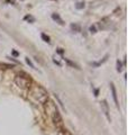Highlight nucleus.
Returning a JSON list of instances; mask_svg holds the SVG:
<instances>
[{"mask_svg": "<svg viewBox=\"0 0 128 135\" xmlns=\"http://www.w3.org/2000/svg\"><path fill=\"white\" fill-rule=\"evenodd\" d=\"M71 29L75 33H79V32H81V27L78 24H71Z\"/></svg>", "mask_w": 128, "mask_h": 135, "instance_id": "nucleus-8", "label": "nucleus"}, {"mask_svg": "<svg viewBox=\"0 0 128 135\" xmlns=\"http://www.w3.org/2000/svg\"><path fill=\"white\" fill-rule=\"evenodd\" d=\"M30 90V93H32V96H33L34 98L36 99L37 101L40 102V104H42V105H44L47 100H49V97H48V93L45 91V89L44 88H42L40 86H32L29 88Z\"/></svg>", "mask_w": 128, "mask_h": 135, "instance_id": "nucleus-1", "label": "nucleus"}, {"mask_svg": "<svg viewBox=\"0 0 128 135\" xmlns=\"http://www.w3.org/2000/svg\"><path fill=\"white\" fill-rule=\"evenodd\" d=\"M64 60H65V62L67 63V64H69L70 66H72V68H76V69H79V66L76 65V64H75L74 62H72L71 60H69V59H64Z\"/></svg>", "mask_w": 128, "mask_h": 135, "instance_id": "nucleus-10", "label": "nucleus"}, {"mask_svg": "<svg viewBox=\"0 0 128 135\" xmlns=\"http://www.w3.org/2000/svg\"><path fill=\"white\" fill-rule=\"evenodd\" d=\"M89 30H90V32H91L92 34L97 33V28H95V26H94V25H92V26H90V28H89Z\"/></svg>", "mask_w": 128, "mask_h": 135, "instance_id": "nucleus-14", "label": "nucleus"}, {"mask_svg": "<svg viewBox=\"0 0 128 135\" xmlns=\"http://www.w3.org/2000/svg\"><path fill=\"white\" fill-rule=\"evenodd\" d=\"M13 54L15 56H18V52H16V51H13Z\"/></svg>", "mask_w": 128, "mask_h": 135, "instance_id": "nucleus-18", "label": "nucleus"}, {"mask_svg": "<svg viewBox=\"0 0 128 135\" xmlns=\"http://www.w3.org/2000/svg\"><path fill=\"white\" fill-rule=\"evenodd\" d=\"M25 19H26V20H29V21H32V23H33L34 20H35V19H34V17H32V16H26V17H25Z\"/></svg>", "mask_w": 128, "mask_h": 135, "instance_id": "nucleus-16", "label": "nucleus"}, {"mask_svg": "<svg viewBox=\"0 0 128 135\" xmlns=\"http://www.w3.org/2000/svg\"><path fill=\"white\" fill-rule=\"evenodd\" d=\"M52 18L55 20V21H57L60 25H63V24H64V21L62 20V18H61V17H60L57 14H53V15H52Z\"/></svg>", "mask_w": 128, "mask_h": 135, "instance_id": "nucleus-7", "label": "nucleus"}, {"mask_svg": "<svg viewBox=\"0 0 128 135\" xmlns=\"http://www.w3.org/2000/svg\"><path fill=\"white\" fill-rule=\"evenodd\" d=\"M121 68H122V63L120 62L119 60H117V71L120 72V71H121Z\"/></svg>", "mask_w": 128, "mask_h": 135, "instance_id": "nucleus-13", "label": "nucleus"}, {"mask_svg": "<svg viewBox=\"0 0 128 135\" xmlns=\"http://www.w3.org/2000/svg\"><path fill=\"white\" fill-rule=\"evenodd\" d=\"M53 121V123L55 124L56 128L60 129V128H63V121H62V117H61V115H60L59 110L55 113V114H53V116L51 117Z\"/></svg>", "mask_w": 128, "mask_h": 135, "instance_id": "nucleus-4", "label": "nucleus"}, {"mask_svg": "<svg viewBox=\"0 0 128 135\" xmlns=\"http://www.w3.org/2000/svg\"><path fill=\"white\" fill-rule=\"evenodd\" d=\"M56 52L59 53V54H61V55H62L63 53H64V51H63L62 49H57V50H56Z\"/></svg>", "mask_w": 128, "mask_h": 135, "instance_id": "nucleus-17", "label": "nucleus"}, {"mask_svg": "<svg viewBox=\"0 0 128 135\" xmlns=\"http://www.w3.org/2000/svg\"><path fill=\"white\" fill-rule=\"evenodd\" d=\"M100 105H101V108H102V110H103V113H105V115H106V117H107V119H108L109 122H110L109 107H108V104H107V101H106V100H102V101L100 102Z\"/></svg>", "mask_w": 128, "mask_h": 135, "instance_id": "nucleus-5", "label": "nucleus"}, {"mask_svg": "<svg viewBox=\"0 0 128 135\" xmlns=\"http://www.w3.org/2000/svg\"><path fill=\"white\" fill-rule=\"evenodd\" d=\"M53 1H55V0H53Z\"/></svg>", "mask_w": 128, "mask_h": 135, "instance_id": "nucleus-21", "label": "nucleus"}, {"mask_svg": "<svg viewBox=\"0 0 128 135\" xmlns=\"http://www.w3.org/2000/svg\"><path fill=\"white\" fill-rule=\"evenodd\" d=\"M7 2H10V3H13V0H7Z\"/></svg>", "mask_w": 128, "mask_h": 135, "instance_id": "nucleus-20", "label": "nucleus"}, {"mask_svg": "<svg viewBox=\"0 0 128 135\" xmlns=\"http://www.w3.org/2000/svg\"><path fill=\"white\" fill-rule=\"evenodd\" d=\"M110 89H111V93H112V98L115 100V104L116 106L118 107L119 104H118V98H117V91H116V88H115V85L112 82H110Z\"/></svg>", "mask_w": 128, "mask_h": 135, "instance_id": "nucleus-6", "label": "nucleus"}, {"mask_svg": "<svg viewBox=\"0 0 128 135\" xmlns=\"http://www.w3.org/2000/svg\"><path fill=\"white\" fill-rule=\"evenodd\" d=\"M26 62H27V64H28V65H30V68H34V69H35V65H34L33 62H32L28 57H26Z\"/></svg>", "mask_w": 128, "mask_h": 135, "instance_id": "nucleus-15", "label": "nucleus"}, {"mask_svg": "<svg viewBox=\"0 0 128 135\" xmlns=\"http://www.w3.org/2000/svg\"><path fill=\"white\" fill-rule=\"evenodd\" d=\"M44 108H45L46 114H47L48 116H51V117L53 116V114H55V113L57 112L56 105L52 101V100H47V101L44 104Z\"/></svg>", "mask_w": 128, "mask_h": 135, "instance_id": "nucleus-3", "label": "nucleus"}, {"mask_svg": "<svg viewBox=\"0 0 128 135\" xmlns=\"http://www.w3.org/2000/svg\"><path fill=\"white\" fill-rule=\"evenodd\" d=\"M8 59H9L10 61H13V62H15V63H17V61H16V60H15V59H13V57H8Z\"/></svg>", "mask_w": 128, "mask_h": 135, "instance_id": "nucleus-19", "label": "nucleus"}, {"mask_svg": "<svg viewBox=\"0 0 128 135\" xmlns=\"http://www.w3.org/2000/svg\"><path fill=\"white\" fill-rule=\"evenodd\" d=\"M75 8L76 9H83V8H84V2H83V1H79V2H76Z\"/></svg>", "mask_w": 128, "mask_h": 135, "instance_id": "nucleus-11", "label": "nucleus"}, {"mask_svg": "<svg viewBox=\"0 0 128 135\" xmlns=\"http://www.w3.org/2000/svg\"><path fill=\"white\" fill-rule=\"evenodd\" d=\"M108 56H109L108 54H107V55H105V57H103V59H102L100 62H92V66H99L100 64H101V63H103V62H106V61H107Z\"/></svg>", "mask_w": 128, "mask_h": 135, "instance_id": "nucleus-9", "label": "nucleus"}, {"mask_svg": "<svg viewBox=\"0 0 128 135\" xmlns=\"http://www.w3.org/2000/svg\"><path fill=\"white\" fill-rule=\"evenodd\" d=\"M13 81L16 83V86L21 88V89H29L32 87V79L25 72H19L15 77Z\"/></svg>", "mask_w": 128, "mask_h": 135, "instance_id": "nucleus-2", "label": "nucleus"}, {"mask_svg": "<svg viewBox=\"0 0 128 135\" xmlns=\"http://www.w3.org/2000/svg\"><path fill=\"white\" fill-rule=\"evenodd\" d=\"M40 37H42L43 40H44V42H46V43H49V42H51V41H49V37L47 36L46 34H44V33H43L42 35H40Z\"/></svg>", "mask_w": 128, "mask_h": 135, "instance_id": "nucleus-12", "label": "nucleus"}]
</instances>
